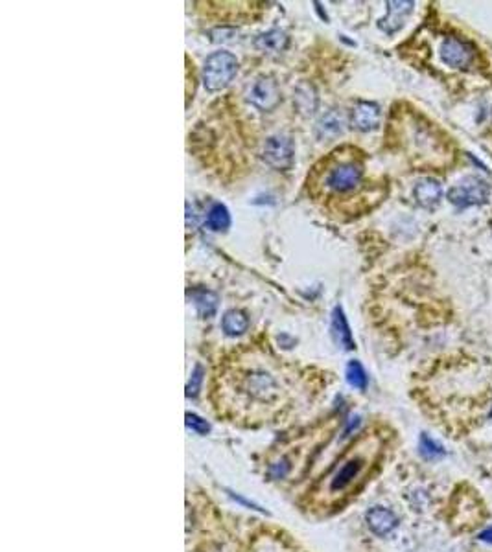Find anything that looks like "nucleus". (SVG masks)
<instances>
[{
	"instance_id": "nucleus-10",
	"label": "nucleus",
	"mask_w": 492,
	"mask_h": 552,
	"mask_svg": "<svg viewBox=\"0 0 492 552\" xmlns=\"http://www.w3.org/2000/svg\"><path fill=\"white\" fill-rule=\"evenodd\" d=\"M413 6H415L413 2H402V0L388 2V15L378 22L380 30H383L385 34H395L397 30H400L406 17L411 13Z\"/></svg>"
},
{
	"instance_id": "nucleus-14",
	"label": "nucleus",
	"mask_w": 492,
	"mask_h": 552,
	"mask_svg": "<svg viewBox=\"0 0 492 552\" xmlns=\"http://www.w3.org/2000/svg\"><path fill=\"white\" fill-rule=\"evenodd\" d=\"M332 333L336 337V343L339 346H343L345 350H353L354 348V339L353 333H350V328H348L347 317H345L343 310L341 308H336L332 313Z\"/></svg>"
},
{
	"instance_id": "nucleus-2",
	"label": "nucleus",
	"mask_w": 492,
	"mask_h": 552,
	"mask_svg": "<svg viewBox=\"0 0 492 552\" xmlns=\"http://www.w3.org/2000/svg\"><path fill=\"white\" fill-rule=\"evenodd\" d=\"M446 198L458 208L479 207V205H485L491 198V184L474 175L465 177L448 190Z\"/></svg>"
},
{
	"instance_id": "nucleus-19",
	"label": "nucleus",
	"mask_w": 492,
	"mask_h": 552,
	"mask_svg": "<svg viewBox=\"0 0 492 552\" xmlns=\"http://www.w3.org/2000/svg\"><path fill=\"white\" fill-rule=\"evenodd\" d=\"M207 223L212 230H225V228L231 225V216L229 210L225 205L221 202H216L212 208H210L209 216H207Z\"/></svg>"
},
{
	"instance_id": "nucleus-11",
	"label": "nucleus",
	"mask_w": 492,
	"mask_h": 552,
	"mask_svg": "<svg viewBox=\"0 0 492 552\" xmlns=\"http://www.w3.org/2000/svg\"><path fill=\"white\" fill-rule=\"evenodd\" d=\"M413 195H415V201L423 208H433L437 207L441 198H443V186H441L437 179H421V181L415 184Z\"/></svg>"
},
{
	"instance_id": "nucleus-12",
	"label": "nucleus",
	"mask_w": 492,
	"mask_h": 552,
	"mask_svg": "<svg viewBox=\"0 0 492 552\" xmlns=\"http://www.w3.org/2000/svg\"><path fill=\"white\" fill-rule=\"evenodd\" d=\"M380 107L373 102H360L353 111V125L360 131H373L380 123Z\"/></svg>"
},
{
	"instance_id": "nucleus-4",
	"label": "nucleus",
	"mask_w": 492,
	"mask_h": 552,
	"mask_svg": "<svg viewBox=\"0 0 492 552\" xmlns=\"http://www.w3.org/2000/svg\"><path fill=\"white\" fill-rule=\"evenodd\" d=\"M264 160L275 170H288L294 163V144L288 137L275 134L266 140L262 148Z\"/></svg>"
},
{
	"instance_id": "nucleus-24",
	"label": "nucleus",
	"mask_w": 492,
	"mask_h": 552,
	"mask_svg": "<svg viewBox=\"0 0 492 552\" xmlns=\"http://www.w3.org/2000/svg\"><path fill=\"white\" fill-rule=\"evenodd\" d=\"M227 493H229V495H231V497L234 499V501H238V503H242V504H244V506H247V508H254V510H260V512H262V508H259V506H257V504H254V503H251V501H245L244 497H240V495H236V493H234V492H231V490H227Z\"/></svg>"
},
{
	"instance_id": "nucleus-1",
	"label": "nucleus",
	"mask_w": 492,
	"mask_h": 552,
	"mask_svg": "<svg viewBox=\"0 0 492 552\" xmlns=\"http://www.w3.org/2000/svg\"><path fill=\"white\" fill-rule=\"evenodd\" d=\"M238 72V60L231 52H214L203 64V85L207 90H221Z\"/></svg>"
},
{
	"instance_id": "nucleus-22",
	"label": "nucleus",
	"mask_w": 492,
	"mask_h": 552,
	"mask_svg": "<svg viewBox=\"0 0 492 552\" xmlns=\"http://www.w3.org/2000/svg\"><path fill=\"white\" fill-rule=\"evenodd\" d=\"M186 425H189L192 431H196L198 434H207L210 431V425L207 424V420L199 418L198 414H192V413L186 414Z\"/></svg>"
},
{
	"instance_id": "nucleus-21",
	"label": "nucleus",
	"mask_w": 492,
	"mask_h": 552,
	"mask_svg": "<svg viewBox=\"0 0 492 552\" xmlns=\"http://www.w3.org/2000/svg\"><path fill=\"white\" fill-rule=\"evenodd\" d=\"M418 449H421V455L428 460H435L444 457L443 446H439L437 442L430 439L428 434H421V446H418Z\"/></svg>"
},
{
	"instance_id": "nucleus-7",
	"label": "nucleus",
	"mask_w": 492,
	"mask_h": 552,
	"mask_svg": "<svg viewBox=\"0 0 492 552\" xmlns=\"http://www.w3.org/2000/svg\"><path fill=\"white\" fill-rule=\"evenodd\" d=\"M360 181H362V166L356 163H343L330 170L324 184L334 192H348L358 186Z\"/></svg>"
},
{
	"instance_id": "nucleus-15",
	"label": "nucleus",
	"mask_w": 492,
	"mask_h": 552,
	"mask_svg": "<svg viewBox=\"0 0 492 552\" xmlns=\"http://www.w3.org/2000/svg\"><path fill=\"white\" fill-rule=\"evenodd\" d=\"M254 46H257L260 52L277 54V52H282V50L288 46V35L280 30H269L254 39Z\"/></svg>"
},
{
	"instance_id": "nucleus-20",
	"label": "nucleus",
	"mask_w": 492,
	"mask_h": 552,
	"mask_svg": "<svg viewBox=\"0 0 492 552\" xmlns=\"http://www.w3.org/2000/svg\"><path fill=\"white\" fill-rule=\"evenodd\" d=\"M347 381L353 385L354 389H367V372L363 370V366L360 365L358 361H350L347 365Z\"/></svg>"
},
{
	"instance_id": "nucleus-6",
	"label": "nucleus",
	"mask_w": 492,
	"mask_h": 552,
	"mask_svg": "<svg viewBox=\"0 0 492 552\" xmlns=\"http://www.w3.org/2000/svg\"><path fill=\"white\" fill-rule=\"evenodd\" d=\"M244 389L247 390V394L257 401H273L279 394V385L275 381V378L264 370H254L249 375H245Z\"/></svg>"
},
{
	"instance_id": "nucleus-16",
	"label": "nucleus",
	"mask_w": 492,
	"mask_h": 552,
	"mask_svg": "<svg viewBox=\"0 0 492 552\" xmlns=\"http://www.w3.org/2000/svg\"><path fill=\"white\" fill-rule=\"evenodd\" d=\"M247 326H249L247 317L238 310L227 311L224 315V319H221V328H224L225 336L229 337H236L245 333V331H247Z\"/></svg>"
},
{
	"instance_id": "nucleus-5",
	"label": "nucleus",
	"mask_w": 492,
	"mask_h": 552,
	"mask_svg": "<svg viewBox=\"0 0 492 552\" xmlns=\"http://www.w3.org/2000/svg\"><path fill=\"white\" fill-rule=\"evenodd\" d=\"M249 104L260 111H271L280 102L279 85L271 76H260L253 81L247 92Z\"/></svg>"
},
{
	"instance_id": "nucleus-18",
	"label": "nucleus",
	"mask_w": 492,
	"mask_h": 552,
	"mask_svg": "<svg viewBox=\"0 0 492 552\" xmlns=\"http://www.w3.org/2000/svg\"><path fill=\"white\" fill-rule=\"evenodd\" d=\"M295 105L299 107V111L303 114H312L317 107V96L313 92V89L310 85H301L295 90Z\"/></svg>"
},
{
	"instance_id": "nucleus-25",
	"label": "nucleus",
	"mask_w": 492,
	"mask_h": 552,
	"mask_svg": "<svg viewBox=\"0 0 492 552\" xmlns=\"http://www.w3.org/2000/svg\"><path fill=\"white\" fill-rule=\"evenodd\" d=\"M479 539L485 543H492V528H487V530H483L481 534H479Z\"/></svg>"
},
{
	"instance_id": "nucleus-8",
	"label": "nucleus",
	"mask_w": 492,
	"mask_h": 552,
	"mask_svg": "<svg viewBox=\"0 0 492 552\" xmlns=\"http://www.w3.org/2000/svg\"><path fill=\"white\" fill-rule=\"evenodd\" d=\"M365 519H367L369 528H371L376 536H388V534H391L395 528L398 527L397 516H395L389 508L383 506L371 508L367 516H365Z\"/></svg>"
},
{
	"instance_id": "nucleus-23",
	"label": "nucleus",
	"mask_w": 492,
	"mask_h": 552,
	"mask_svg": "<svg viewBox=\"0 0 492 552\" xmlns=\"http://www.w3.org/2000/svg\"><path fill=\"white\" fill-rule=\"evenodd\" d=\"M201 381H203V366L196 365L194 372H192V378L189 381V387H186V394L189 396H196L199 392V387H201Z\"/></svg>"
},
{
	"instance_id": "nucleus-17",
	"label": "nucleus",
	"mask_w": 492,
	"mask_h": 552,
	"mask_svg": "<svg viewBox=\"0 0 492 552\" xmlns=\"http://www.w3.org/2000/svg\"><path fill=\"white\" fill-rule=\"evenodd\" d=\"M192 301H194V306L196 310H198V313L201 317H212L214 313H216V310H218V296L214 295V293L207 291V289H196V291H192Z\"/></svg>"
},
{
	"instance_id": "nucleus-9",
	"label": "nucleus",
	"mask_w": 492,
	"mask_h": 552,
	"mask_svg": "<svg viewBox=\"0 0 492 552\" xmlns=\"http://www.w3.org/2000/svg\"><path fill=\"white\" fill-rule=\"evenodd\" d=\"M363 464H365V460H363L362 457H353V459H348L332 477V481L328 484V492L330 493L343 492L348 484L358 477L360 471L363 469Z\"/></svg>"
},
{
	"instance_id": "nucleus-3",
	"label": "nucleus",
	"mask_w": 492,
	"mask_h": 552,
	"mask_svg": "<svg viewBox=\"0 0 492 552\" xmlns=\"http://www.w3.org/2000/svg\"><path fill=\"white\" fill-rule=\"evenodd\" d=\"M439 55H441V61L450 69H467L474 61L476 48L467 39L450 35V37H444L439 46Z\"/></svg>"
},
{
	"instance_id": "nucleus-13",
	"label": "nucleus",
	"mask_w": 492,
	"mask_h": 552,
	"mask_svg": "<svg viewBox=\"0 0 492 552\" xmlns=\"http://www.w3.org/2000/svg\"><path fill=\"white\" fill-rule=\"evenodd\" d=\"M345 114L338 109H330L317 122V134L321 138H334L343 133Z\"/></svg>"
}]
</instances>
